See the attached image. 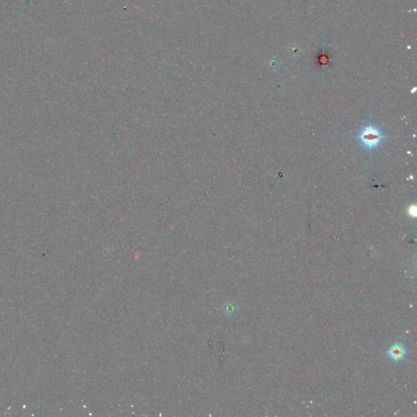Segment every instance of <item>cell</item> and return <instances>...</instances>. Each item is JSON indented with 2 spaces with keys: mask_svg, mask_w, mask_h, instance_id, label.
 Returning a JSON list of instances; mask_svg holds the SVG:
<instances>
[{
  "mask_svg": "<svg viewBox=\"0 0 417 417\" xmlns=\"http://www.w3.org/2000/svg\"><path fill=\"white\" fill-rule=\"evenodd\" d=\"M384 137L381 131L374 127H367L361 131L359 138L363 145L369 149H373L379 144L381 139Z\"/></svg>",
  "mask_w": 417,
  "mask_h": 417,
  "instance_id": "cell-1",
  "label": "cell"
},
{
  "mask_svg": "<svg viewBox=\"0 0 417 417\" xmlns=\"http://www.w3.org/2000/svg\"><path fill=\"white\" fill-rule=\"evenodd\" d=\"M406 353H407V349L403 343L398 342L389 347V350L387 351V355L392 360L399 362L404 359Z\"/></svg>",
  "mask_w": 417,
  "mask_h": 417,
  "instance_id": "cell-2",
  "label": "cell"
},
{
  "mask_svg": "<svg viewBox=\"0 0 417 417\" xmlns=\"http://www.w3.org/2000/svg\"><path fill=\"white\" fill-rule=\"evenodd\" d=\"M222 310L225 315L232 317L237 313L238 306L237 305H236V303H234L233 302L228 301L227 303H224L222 307Z\"/></svg>",
  "mask_w": 417,
  "mask_h": 417,
  "instance_id": "cell-3",
  "label": "cell"
}]
</instances>
